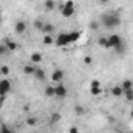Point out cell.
I'll return each instance as SVG.
<instances>
[{"mask_svg":"<svg viewBox=\"0 0 133 133\" xmlns=\"http://www.w3.org/2000/svg\"><path fill=\"white\" fill-rule=\"evenodd\" d=\"M99 23L104 26V28L111 30V28L119 26V25L122 23V19H121V16H119L118 12H105V14L101 16Z\"/></svg>","mask_w":133,"mask_h":133,"instance_id":"1","label":"cell"},{"mask_svg":"<svg viewBox=\"0 0 133 133\" xmlns=\"http://www.w3.org/2000/svg\"><path fill=\"white\" fill-rule=\"evenodd\" d=\"M108 48L116 50V53H122L124 51V40L119 34H111L108 36Z\"/></svg>","mask_w":133,"mask_h":133,"instance_id":"2","label":"cell"},{"mask_svg":"<svg viewBox=\"0 0 133 133\" xmlns=\"http://www.w3.org/2000/svg\"><path fill=\"white\" fill-rule=\"evenodd\" d=\"M70 43H73V40H71V34L70 33H61L56 39H54V45H57V46H66V45H70Z\"/></svg>","mask_w":133,"mask_h":133,"instance_id":"3","label":"cell"},{"mask_svg":"<svg viewBox=\"0 0 133 133\" xmlns=\"http://www.w3.org/2000/svg\"><path fill=\"white\" fill-rule=\"evenodd\" d=\"M11 81L8 77H3L0 79V96H6L9 91H11Z\"/></svg>","mask_w":133,"mask_h":133,"instance_id":"4","label":"cell"},{"mask_svg":"<svg viewBox=\"0 0 133 133\" xmlns=\"http://www.w3.org/2000/svg\"><path fill=\"white\" fill-rule=\"evenodd\" d=\"M74 14V2L73 0H66L65 5L62 6V16L64 17H71Z\"/></svg>","mask_w":133,"mask_h":133,"instance_id":"5","label":"cell"},{"mask_svg":"<svg viewBox=\"0 0 133 133\" xmlns=\"http://www.w3.org/2000/svg\"><path fill=\"white\" fill-rule=\"evenodd\" d=\"M66 95H68V88L62 82H59L57 85H54V96H57V98H66Z\"/></svg>","mask_w":133,"mask_h":133,"instance_id":"6","label":"cell"},{"mask_svg":"<svg viewBox=\"0 0 133 133\" xmlns=\"http://www.w3.org/2000/svg\"><path fill=\"white\" fill-rule=\"evenodd\" d=\"M65 79V71L64 70H61V68H57V70H54L53 71V74H51V81L53 82H62Z\"/></svg>","mask_w":133,"mask_h":133,"instance_id":"7","label":"cell"},{"mask_svg":"<svg viewBox=\"0 0 133 133\" xmlns=\"http://www.w3.org/2000/svg\"><path fill=\"white\" fill-rule=\"evenodd\" d=\"M3 43L6 45V48H8V51H9V53H14V51H17V50H19L17 42H14V40H12V39H9V37H6V39L3 40Z\"/></svg>","mask_w":133,"mask_h":133,"instance_id":"8","label":"cell"},{"mask_svg":"<svg viewBox=\"0 0 133 133\" xmlns=\"http://www.w3.org/2000/svg\"><path fill=\"white\" fill-rule=\"evenodd\" d=\"M14 31L17 34H23L26 31V22H23V20H17L16 22V25H14Z\"/></svg>","mask_w":133,"mask_h":133,"instance_id":"9","label":"cell"},{"mask_svg":"<svg viewBox=\"0 0 133 133\" xmlns=\"http://www.w3.org/2000/svg\"><path fill=\"white\" fill-rule=\"evenodd\" d=\"M30 59H31V64H34V65H39V64H42L43 56H42L40 53H37V51H36V53H33V54H31V57H30Z\"/></svg>","mask_w":133,"mask_h":133,"instance_id":"10","label":"cell"},{"mask_svg":"<svg viewBox=\"0 0 133 133\" xmlns=\"http://www.w3.org/2000/svg\"><path fill=\"white\" fill-rule=\"evenodd\" d=\"M34 76H36V79H37V81H45V77H46V76H45V71H43L42 68H39V66L36 68Z\"/></svg>","mask_w":133,"mask_h":133,"instance_id":"11","label":"cell"},{"mask_svg":"<svg viewBox=\"0 0 133 133\" xmlns=\"http://www.w3.org/2000/svg\"><path fill=\"white\" fill-rule=\"evenodd\" d=\"M36 68H37V65H34V64H28V65L23 66V73L25 74H34V71H36Z\"/></svg>","mask_w":133,"mask_h":133,"instance_id":"12","label":"cell"},{"mask_svg":"<svg viewBox=\"0 0 133 133\" xmlns=\"http://www.w3.org/2000/svg\"><path fill=\"white\" fill-rule=\"evenodd\" d=\"M54 30H56V26H54L53 23H45V25H43V30H42V33H45V34H53V33H54Z\"/></svg>","mask_w":133,"mask_h":133,"instance_id":"13","label":"cell"},{"mask_svg":"<svg viewBox=\"0 0 133 133\" xmlns=\"http://www.w3.org/2000/svg\"><path fill=\"white\" fill-rule=\"evenodd\" d=\"M111 95H113V96H116V98L122 96V95H124V90H122V87H121V85H116V87H113V88H111Z\"/></svg>","mask_w":133,"mask_h":133,"instance_id":"14","label":"cell"},{"mask_svg":"<svg viewBox=\"0 0 133 133\" xmlns=\"http://www.w3.org/2000/svg\"><path fill=\"white\" fill-rule=\"evenodd\" d=\"M98 45L102 48H108V36H101L98 39Z\"/></svg>","mask_w":133,"mask_h":133,"instance_id":"15","label":"cell"},{"mask_svg":"<svg viewBox=\"0 0 133 133\" xmlns=\"http://www.w3.org/2000/svg\"><path fill=\"white\" fill-rule=\"evenodd\" d=\"M33 25H34V28H36L37 31H40V33H42V30H43V25H45V23H43V20H42V19H36V20L33 22Z\"/></svg>","mask_w":133,"mask_h":133,"instance_id":"16","label":"cell"},{"mask_svg":"<svg viewBox=\"0 0 133 133\" xmlns=\"http://www.w3.org/2000/svg\"><path fill=\"white\" fill-rule=\"evenodd\" d=\"M121 87H122V90H124V91H125V90H132V88H133L132 79H125V81L121 84Z\"/></svg>","mask_w":133,"mask_h":133,"instance_id":"17","label":"cell"},{"mask_svg":"<svg viewBox=\"0 0 133 133\" xmlns=\"http://www.w3.org/2000/svg\"><path fill=\"white\" fill-rule=\"evenodd\" d=\"M43 43H45V45H53V43H54V37H53V34H45V37H43Z\"/></svg>","mask_w":133,"mask_h":133,"instance_id":"18","label":"cell"},{"mask_svg":"<svg viewBox=\"0 0 133 133\" xmlns=\"http://www.w3.org/2000/svg\"><path fill=\"white\" fill-rule=\"evenodd\" d=\"M45 8L48 9V11H51V9H54V6H56V2L54 0H45Z\"/></svg>","mask_w":133,"mask_h":133,"instance_id":"19","label":"cell"},{"mask_svg":"<svg viewBox=\"0 0 133 133\" xmlns=\"http://www.w3.org/2000/svg\"><path fill=\"white\" fill-rule=\"evenodd\" d=\"M90 93L93 96H99L101 93H102V88L101 87H90Z\"/></svg>","mask_w":133,"mask_h":133,"instance_id":"20","label":"cell"},{"mask_svg":"<svg viewBox=\"0 0 133 133\" xmlns=\"http://www.w3.org/2000/svg\"><path fill=\"white\" fill-rule=\"evenodd\" d=\"M71 40H73V43L74 42H77L79 39H81V31H71Z\"/></svg>","mask_w":133,"mask_h":133,"instance_id":"21","label":"cell"},{"mask_svg":"<svg viewBox=\"0 0 133 133\" xmlns=\"http://www.w3.org/2000/svg\"><path fill=\"white\" fill-rule=\"evenodd\" d=\"M45 95H46L48 98H51V96H54V87H53V85H50V87H46V88H45Z\"/></svg>","mask_w":133,"mask_h":133,"instance_id":"22","label":"cell"},{"mask_svg":"<svg viewBox=\"0 0 133 133\" xmlns=\"http://www.w3.org/2000/svg\"><path fill=\"white\" fill-rule=\"evenodd\" d=\"M124 96L127 98L129 102H132V101H133V88H132V90H125V91H124Z\"/></svg>","mask_w":133,"mask_h":133,"instance_id":"23","label":"cell"},{"mask_svg":"<svg viewBox=\"0 0 133 133\" xmlns=\"http://www.w3.org/2000/svg\"><path fill=\"white\" fill-rule=\"evenodd\" d=\"M88 26H90V30L98 31V30H99V26H101V23H99V22H95V20H93V22H90V25H88Z\"/></svg>","mask_w":133,"mask_h":133,"instance_id":"24","label":"cell"},{"mask_svg":"<svg viewBox=\"0 0 133 133\" xmlns=\"http://www.w3.org/2000/svg\"><path fill=\"white\" fill-rule=\"evenodd\" d=\"M0 73H2V74H3V76L6 77V76L9 74V66H6V65H2V66H0Z\"/></svg>","mask_w":133,"mask_h":133,"instance_id":"25","label":"cell"},{"mask_svg":"<svg viewBox=\"0 0 133 133\" xmlns=\"http://www.w3.org/2000/svg\"><path fill=\"white\" fill-rule=\"evenodd\" d=\"M61 118H62V116H61V113H57V111H56V113H53V115H51V122H57V121H61Z\"/></svg>","mask_w":133,"mask_h":133,"instance_id":"26","label":"cell"},{"mask_svg":"<svg viewBox=\"0 0 133 133\" xmlns=\"http://www.w3.org/2000/svg\"><path fill=\"white\" fill-rule=\"evenodd\" d=\"M9 51H8V48H6V45L5 43H0V56H5V54H8Z\"/></svg>","mask_w":133,"mask_h":133,"instance_id":"27","label":"cell"},{"mask_svg":"<svg viewBox=\"0 0 133 133\" xmlns=\"http://www.w3.org/2000/svg\"><path fill=\"white\" fill-rule=\"evenodd\" d=\"M84 64H85V65H91V64H93V57H91V56H85V57H84Z\"/></svg>","mask_w":133,"mask_h":133,"instance_id":"28","label":"cell"},{"mask_svg":"<svg viewBox=\"0 0 133 133\" xmlns=\"http://www.w3.org/2000/svg\"><path fill=\"white\" fill-rule=\"evenodd\" d=\"M0 133H12V132L9 130V127H8V125H5V124H3V125L0 127Z\"/></svg>","mask_w":133,"mask_h":133,"instance_id":"29","label":"cell"},{"mask_svg":"<svg viewBox=\"0 0 133 133\" xmlns=\"http://www.w3.org/2000/svg\"><path fill=\"white\" fill-rule=\"evenodd\" d=\"M74 111H76L77 115H84V107H81V105H76V107H74Z\"/></svg>","mask_w":133,"mask_h":133,"instance_id":"30","label":"cell"},{"mask_svg":"<svg viewBox=\"0 0 133 133\" xmlns=\"http://www.w3.org/2000/svg\"><path fill=\"white\" fill-rule=\"evenodd\" d=\"M90 87H101V82L98 79H93V81L90 82Z\"/></svg>","mask_w":133,"mask_h":133,"instance_id":"31","label":"cell"},{"mask_svg":"<svg viewBox=\"0 0 133 133\" xmlns=\"http://www.w3.org/2000/svg\"><path fill=\"white\" fill-rule=\"evenodd\" d=\"M36 122H37L36 118H28V119H26V124H28V125H36Z\"/></svg>","mask_w":133,"mask_h":133,"instance_id":"32","label":"cell"},{"mask_svg":"<svg viewBox=\"0 0 133 133\" xmlns=\"http://www.w3.org/2000/svg\"><path fill=\"white\" fill-rule=\"evenodd\" d=\"M70 133H79V129H77L76 125H71V127H70Z\"/></svg>","mask_w":133,"mask_h":133,"instance_id":"33","label":"cell"},{"mask_svg":"<svg viewBox=\"0 0 133 133\" xmlns=\"http://www.w3.org/2000/svg\"><path fill=\"white\" fill-rule=\"evenodd\" d=\"M101 3H108V2H110V0H99Z\"/></svg>","mask_w":133,"mask_h":133,"instance_id":"34","label":"cell"},{"mask_svg":"<svg viewBox=\"0 0 133 133\" xmlns=\"http://www.w3.org/2000/svg\"><path fill=\"white\" fill-rule=\"evenodd\" d=\"M130 118L133 119V108H132V111H130Z\"/></svg>","mask_w":133,"mask_h":133,"instance_id":"35","label":"cell"},{"mask_svg":"<svg viewBox=\"0 0 133 133\" xmlns=\"http://www.w3.org/2000/svg\"><path fill=\"white\" fill-rule=\"evenodd\" d=\"M0 22H2V14H0Z\"/></svg>","mask_w":133,"mask_h":133,"instance_id":"36","label":"cell"}]
</instances>
